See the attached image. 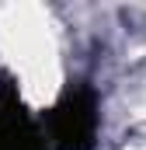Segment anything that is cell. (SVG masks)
Instances as JSON below:
<instances>
[{"instance_id":"6da1fadb","label":"cell","mask_w":146,"mask_h":150,"mask_svg":"<svg viewBox=\"0 0 146 150\" xmlns=\"http://www.w3.org/2000/svg\"><path fill=\"white\" fill-rule=\"evenodd\" d=\"M49 150H94L101 133V94L91 80H70L38 119Z\"/></svg>"},{"instance_id":"7a4b0ae2","label":"cell","mask_w":146,"mask_h":150,"mask_svg":"<svg viewBox=\"0 0 146 150\" xmlns=\"http://www.w3.org/2000/svg\"><path fill=\"white\" fill-rule=\"evenodd\" d=\"M0 150H49L42 122L25 108L18 80L0 70Z\"/></svg>"}]
</instances>
